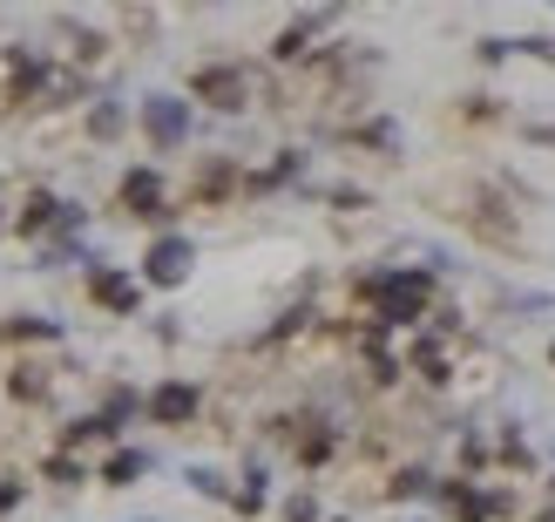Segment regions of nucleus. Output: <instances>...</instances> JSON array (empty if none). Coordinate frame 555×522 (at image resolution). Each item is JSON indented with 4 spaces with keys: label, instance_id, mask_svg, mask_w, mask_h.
<instances>
[{
    "label": "nucleus",
    "instance_id": "1",
    "mask_svg": "<svg viewBox=\"0 0 555 522\" xmlns=\"http://www.w3.org/2000/svg\"><path fill=\"white\" fill-rule=\"evenodd\" d=\"M366 298L379 306V326H413L434 298L427 271H386V279H366Z\"/></svg>",
    "mask_w": 555,
    "mask_h": 522
},
{
    "label": "nucleus",
    "instance_id": "2",
    "mask_svg": "<svg viewBox=\"0 0 555 522\" xmlns=\"http://www.w3.org/2000/svg\"><path fill=\"white\" fill-rule=\"evenodd\" d=\"M190 96L210 102V109H224V116H237V109H251L258 75L244 68V62H217V68H197V75H190Z\"/></svg>",
    "mask_w": 555,
    "mask_h": 522
},
{
    "label": "nucleus",
    "instance_id": "3",
    "mask_svg": "<svg viewBox=\"0 0 555 522\" xmlns=\"http://www.w3.org/2000/svg\"><path fill=\"white\" fill-rule=\"evenodd\" d=\"M143 129L156 150H183L190 143V102L183 96H150L143 102Z\"/></svg>",
    "mask_w": 555,
    "mask_h": 522
},
{
    "label": "nucleus",
    "instance_id": "4",
    "mask_svg": "<svg viewBox=\"0 0 555 522\" xmlns=\"http://www.w3.org/2000/svg\"><path fill=\"white\" fill-rule=\"evenodd\" d=\"M190 265H197V244L170 231V238H156L150 252H143V279H150V285H183Z\"/></svg>",
    "mask_w": 555,
    "mask_h": 522
},
{
    "label": "nucleus",
    "instance_id": "5",
    "mask_svg": "<svg viewBox=\"0 0 555 522\" xmlns=\"http://www.w3.org/2000/svg\"><path fill=\"white\" fill-rule=\"evenodd\" d=\"M89 298H95V306H108V313H135V306H143V285H135L129 271L95 265V271H89Z\"/></svg>",
    "mask_w": 555,
    "mask_h": 522
},
{
    "label": "nucleus",
    "instance_id": "6",
    "mask_svg": "<svg viewBox=\"0 0 555 522\" xmlns=\"http://www.w3.org/2000/svg\"><path fill=\"white\" fill-rule=\"evenodd\" d=\"M190 415H197V387H190V380H163V387L150 394V421H163V428H183Z\"/></svg>",
    "mask_w": 555,
    "mask_h": 522
},
{
    "label": "nucleus",
    "instance_id": "7",
    "mask_svg": "<svg viewBox=\"0 0 555 522\" xmlns=\"http://www.w3.org/2000/svg\"><path fill=\"white\" fill-rule=\"evenodd\" d=\"M122 211L129 217H163V177L156 170H129L122 177Z\"/></svg>",
    "mask_w": 555,
    "mask_h": 522
},
{
    "label": "nucleus",
    "instance_id": "8",
    "mask_svg": "<svg viewBox=\"0 0 555 522\" xmlns=\"http://www.w3.org/2000/svg\"><path fill=\"white\" fill-rule=\"evenodd\" d=\"M319 27H332V14H305L298 27H285V35H278V48H271V54H278V62H298V54H305V41H312Z\"/></svg>",
    "mask_w": 555,
    "mask_h": 522
},
{
    "label": "nucleus",
    "instance_id": "9",
    "mask_svg": "<svg viewBox=\"0 0 555 522\" xmlns=\"http://www.w3.org/2000/svg\"><path fill=\"white\" fill-rule=\"evenodd\" d=\"M143 469H150V461H143V455H135V448H116V455H108V461H102V482H108V488H129L135 475H143Z\"/></svg>",
    "mask_w": 555,
    "mask_h": 522
},
{
    "label": "nucleus",
    "instance_id": "10",
    "mask_svg": "<svg viewBox=\"0 0 555 522\" xmlns=\"http://www.w3.org/2000/svg\"><path fill=\"white\" fill-rule=\"evenodd\" d=\"M8 387H14V400H41V394H48V380H41V367H14Z\"/></svg>",
    "mask_w": 555,
    "mask_h": 522
},
{
    "label": "nucleus",
    "instance_id": "11",
    "mask_svg": "<svg viewBox=\"0 0 555 522\" xmlns=\"http://www.w3.org/2000/svg\"><path fill=\"white\" fill-rule=\"evenodd\" d=\"M231 502H237L244 515H251V509H264V475L251 469V475H244V488H237V496H231Z\"/></svg>",
    "mask_w": 555,
    "mask_h": 522
},
{
    "label": "nucleus",
    "instance_id": "12",
    "mask_svg": "<svg viewBox=\"0 0 555 522\" xmlns=\"http://www.w3.org/2000/svg\"><path fill=\"white\" fill-rule=\"evenodd\" d=\"M413 367H421L427 380H448V373H440L448 360H440V346H434V340H421V346H413Z\"/></svg>",
    "mask_w": 555,
    "mask_h": 522
},
{
    "label": "nucleus",
    "instance_id": "13",
    "mask_svg": "<svg viewBox=\"0 0 555 522\" xmlns=\"http://www.w3.org/2000/svg\"><path fill=\"white\" fill-rule=\"evenodd\" d=\"M89 129H95V136H116V129H122V109H116V102H95Z\"/></svg>",
    "mask_w": 555,
    "mask_h": 522
},
{
    "label": "nucleus",
    "instance_id": "14",
    "mask_svg": "<svg viewBox=\"0 0 555 522\" xmlns=\"http://www.w3.org/2000/svg\"><path fill=\"white\" fill-rule=\"evenodd\" d=\"M8 333H14V340H54V319H14Z\"/></svg>",
    "mask_w": 555,
    "mask_h": 522
},
{
    "label": "nucleus",
    "instance_id": "15",
    "mask_svg": "<svg viewBox=\"0 0 555 522\" xmlns=\"http://www.w3.org/2000/svg\"><path fill=\"white\" fill-rule=\"evenodd\" d=\"M427 482H434V475H427V469H406V475H400V482H393V496H421V488H427Z\"/></svg>",
    "mask_w": 555,
    "mask_h": 522
},
{
    "label": "nucleus",
    "instance_id": "16",
    "mask_svg": "<svg viewBox=\"0 0 555 522\" xmlns=\"http://www.w3.org/2000/svg\"><path fill=\"white\" fill-rule=\"evenodd\" d=\"M285 515H292V522H319V502H312V496H292Z\"/></svg>",
    "mask_w": 555,
    "mask_h": 522
},
{
    "label": "nucleus",
    "instance_id": "17",
    "mask_svg": "<svg viewBox=\"0 0 555 522\" xmlns=\"http://www.w3.org/2000/svg\"><path fill=\"white\" fill-rule=\"evenodd\" d=\"M48 475H54V482H81V461H68V455H54V461H48Z\"/></svg>",
    "mask_w": 555,
    "mask_h": 522
},
{
    "label": "nucleus",
    "instance_id": "18",
    "mask_svg": "<svg viewBox=\"0 0 555 522\" xmlns=\"http://www.w3.org/2000/svg\"><path fill=\"white\" fill-rule=\"evenodd\" d=\"M190 488H204V496H231V488H224V482H217L210 469H190Z\"/></svg>",
    "mask_w": 555,
    "mask_h": 522
},
{
    "label": "nucleus",
    "instance_id": "19",
    "mask_svg": "<svg viewBox=\"0 0 555 522\" xmlns=\"http://www.w3.org/2000/svg\"><path fill=\"white\" fill-rule=\"evenodd\" d=\"M14 502H21V482H0V515H8Z\"/></svg>",
    "mask_w": 555,
    "mask_h": 522
},
{
    "label": "nucleus",
    "instance_id": "20",
    "mask_svg": "<svg viewBox=\"0 0 555 522\" xmlns=\"http://www.w3.org/2000/svg\"><path fill=\"white\" fill-rule=\"evenodd\" d=\"M542 522H555V509H548V515H542Z\"/></svg>",
    "mask_w": 555,
    "mask_h": 522
},
{
    "label": "nucleus",
    "instance_id": "21",
    "mask_svg": "<svg viewBox=\"0 0 555 522\" xmlns=\"http://www.w3.org/2000/svg\"><path fill=\"white\" fill-rule=\"evenodd\" d=\"M548 360H555V346H548Z\"/></svg>",
    "mask_w": 555,
    "mask_h": 522
}]
</instances>
